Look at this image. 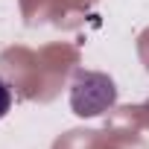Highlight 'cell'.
I'll use <instances>...</instances> for the list:
<instances>
[{
    "label": "cell",
    "instance_id": "obj_1",
    "mask_svg": "<svg viewBox=\"0 0 149 149\" xmlns=\"http://www.w3.org/2000/svg\"><path fill=\"white\" fill-rule=\"evenodd\" d=\"M117 102V85L105 73L79 70L70 85V108L79 117H97Z\"/></svg>",
    "mask_w": 149,
    "mask_h": 149
},
{
    "label": "cell",
    "instance_id": "obj_2",
    "mask_svg": "<svg viewBox=\"0 0 149 149\" xmlns=\"http://www.w3.org/2000/svg\"><path fill=\"white\" fill-rule=\"evenodd\" d=\"M9 108H12V91H9V85L3 79H0V117H6Z\"/></svg>",
    "mask_w": 149,
    "mask_h": 149
}]
</instances>
